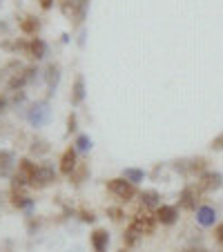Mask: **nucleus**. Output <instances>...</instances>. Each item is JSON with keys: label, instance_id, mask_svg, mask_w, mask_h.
Instances as JSON below:
<instances>
[{"label": "nucleus", "instance_id": "f257e3e1", "mask_svg": "<svg viewBox=\"0 0 223 252\" xmlns=\"http://www.w3.org/2000/svg\"><path fill=\"white\" fill-rule=\"evenodd\" d=\"M109 192L114 196H119L121 201H132L134 196H136V188H134V183H129L127 179H112V181L107 183Z\"/></svg>", "mask_w": 223, "mask_h": 252}, {"label": "nucleus", "instance_id": "f03ea898", "mask_svg": "<svg viewBox=\"0 0 223 252\" xmlns=\"http://www.w3.org/2000/svg\"><path fill=\"white\" fill-rule=\"evenodd\" d=\"M36 172H38V167H36V163L29 161V158H23V161H18V174L14 176V186H18V188L32 186Z\"/></svg>", "mask_w": 223, "mask_h": 252}, {"label": "nucleus", "instance_id": "7ed1b4c3", "mask_svg": "<svg viewBox=\"0 0 223 252\" xmlns=\"http://www.w3.org/2000/svg\"><path fill=\"white\" fill-rule=\"evenodd\" d=\"M27 121L33 127H43L49 121V105L47 103H33L27 112Z\"/></svg>", "mask_w": 223, "mask_h": 252}, {"label": "nucleus", "instance_id": "20e7f679", "mask_svg": "<svg viewBox=\"0 0 223 252\" xmlns=\"http://www.w3.org/2000/svg\"><path fill=\"white\" fill-rule=\"evenodd\" d=\"M54 181H56V170H54L49 163H43V165L38 167V172H36V176H33L32 186L43 190V188H47L49 183H54Z\"/></svg>", "mask_w": 223, "mask_h": 252}, {"label": "nucleus", "instance_id": "39448f33", "mask_svg": "<svg viewBox=\"0 0 223 252\" xmlns=\"http://www.w3.org/2000/svg\"><path fill=\"white\" fill-rule=\"evenodd\" d=\"M223 186V176L221 172H203L201 174V181H199V190L205 192H214Z\"/></svg>", "mask_w": 223, "mask_h": 252}, {"label": "nucleus", "instance_id": "423d86ee", "mask_svg": "<svg viewBox=\"0 0 223 252\" xmlns=\"http://www.w3.org/2000/svg\"><path fill=\"white\" fill-rule=\"evenodd\" d=\"M199 188H194V186H188V188H183V192H181V196H179V205L183 210H196V203H199Z\"/></svg>", "mask_w": 223, "mask_h": 252}, {"label": "nucleus", "instance_id": "0eeeda50", "mask_svg": "<svg viewBox=\"0 0 223 252\" xmlns=\"http://www.w3.org/2000/svg\"><path fill=\"white\" fill-rule=\"evenodd\" d=\"M132 225L143 234H152L154 232V217H150V214H136L132 221Z\"/></svg>", "mask_w": 223, "mask_h": 252}, {"label": "nucleus", "instance_id": "6e6552de", "mask_svg": "<svg viewBox=\"0 0 223 252\" xmlns=\"http://www.w3.org/2000/svg\"><path fill=\"white\" fill-rule=\"evenodd\" d=\"M176 217H179V210L174 205H161L157 210V221H161L163 225H172L176 221Z\"/></svg>", "mask_w": 223, "mask_h": 252}, {"label": "nucleus", "instance_id": "1a4fd4ad", "mask_svg": "<svg viewBox=\"0 0 223 252\" xmlns=\"http://www.w3.org/2000/svg\"><path fill=\"white\" fill-rule=\"evenodd\" d=\"M74 170H76V150L69 148L61 157V172L63 174H71Z\"/></svg>", "mask_w": 223, "mask_h": 252}, {"label": "nucleus", "instance_id": "9d476101", "mask_svg": "<svg viewBox=\"0 0 223 252\" xmlns=\"http://www.w3.org/2000/svg\"><path fill=\"white\" fill-rule=\"evenodd\" d=\"M196 221H199L201 225H214V221H217V210L210 208V205H201L199 210H196Z\"/></svg>", "mask_w": 223, "mask_h": 252}, {"label": "nucleus", "instance_id": "9b49d317", "mask_svg": "<svg viewBox=\"0 0 223 252\" xmlns=\"http://www.w3.org/2000/svg\"><path fill=\"white\" fill-rule=\"evenodd\" d=\"M27 54L32 58H36V61H40V58H45V54H47V45L40 38H32V43L27 45Z\"/></svg>", "mask_w": 223, "mask_h": 252}, {"label": "nucleus", "instance_id": "f8f14e48", "mask_svg": "<svg viewBox=\"0 0 223 252\" xmlns=\"http://www.w3.org/2000/svg\"><path fill=\"white\" fill-rule=\"evenodd\" d=\"M85 98V78L76 76L74 81V90H71V105H81Z\"/></svg>", "mask_w": 223, "mask_h": 252}, {"label": "nucleus", "instance_id": "ddd939ff", "mask_svg": "<svg viewBox=\"0 0 223 252\" xmlns=\"http://www.w3.org/2000/svg\"><path fill=\"white\" fill-rule=\"evenodd\" d=\"M107 243H109V234L105 232V230H96V232L92 234V246H94L96 252H105Z\"/></svg>", "mask_w": 223, "mask_h": 252}, {"label": "nucleus", "instance_id": "4468645a", "mask_svg": "<svg viewBox=\"0 0 223 252\" xmlns=\"http://www.w3.org/2000/svg\"><path fill=\"white\" fill-rule=\"evenodd\" d=\"M45 78H47V85H49V94H54V90H56L58 81H61V69H58V65H49V67H47V74H45Z\"/></svg>", "mask_w": 223, "mask_h": 252}, {"label": "nucleus", "instance_id": "2eb2a0df", "mask_svg": "<svg viewBox=\"0 0 223 252\" xmlns=\"http://www.w3.org/2000/svg\"><path fill=\"white\" fill-rule=\"evenodd\" d=\"M141 203L145 205V208H150V210H159V208H161V199H159V194H157V192H152V190L143 192V194H141Z\"/></svg>", "mask_w": 223, "mask_h": 252}, {"label": "nucleus", "instance_id": "dca6fc26", "mask_svg": "<svg viewBox=\"0 0 223 252\" xmlns=\"http://www.w3.org/2000/svg\"><path fill=\"white\" fill-rule=\"evenodd\" d=\"M11 167H14V152L0 150V174H9Z\"/></svg>", "mask_w": 223, "mask_h": 252}, {"label": "nucleus", "instance_id": "f3484780", "mask_svg": "<svg viewBox=\"0 0 223 252\" xmlns=\"http://www.w3.org/2000/svg\"><path fill=\"white\" fill-rule=\"evenodd\" d=\"M20 29H23L25 33H29V36H36V32L40 29L38 18H33V16H27V18H23V20H20Z\"/></svg>", "mask_w": 223, "mask_h": 252}, {"label": "nucleus", "instance_id": "a211bd4d", "mask_svg": "<svg viewBox=\"0 0 223 252\" xmlns=\"http://www.w3.org/2000/svg\"><path fill=\"white\" fill-rule=\"evenodd\" d=\"M123 179H127L129 183H141L145 179V172L136 170V167H125L123 170Z\"/></svg>", "mask_w": 223, "mask_h": 252}, {"label": "nucleus", "instance_id": "6ab92c4d", "mask_svg": "<svg viewBox=\"0 0 223 252\" xmlns=\"http://www.w3.org/2000/svg\"><path fill=\"white\" fill-rule=\"evenodd\" d=\"M29 152L33 154V157H43V154L49 152V143L43 141V138H38V141L32 143V148H29Z\"/></svg>", "mask_w": 223, "mask_h": 252}, {"label": "nucleus", "instance_id": "aec40b11", "mask_svg": "<svg viewBox=\"0 0 223 252\" xmlns=\"http://www.w3.org/2000/svg\"><path fill=\"white\" fill-rule=\"evenodd\" d=\"M87 5H90V0H76V2H74V20H76V23H81V20L85 18Z\"/></svg>", "mask_w": 223, "mask_h": 252}, {"label": "nucleus", "instance_id": "412c9836", "mask_svg": "<svg viewBox=\"0 0 223 252\" xmlns=\"http://www.w3.org/2000/svg\"><path fill=\"white\" fill-rule=\"evenodd\" d=\"M138 237H141V232H138V230L129 223V228L125 230V237H123L125 239V246H134V243L138 241Z\"/></svg>", "mask_w": 223, "mask_h": 252}, {"label": "nucleus", "instance_id": "4be33fe9", "mask_svg": "<svg viewBox=\"0 0 223 252\" xmlns=\"http://www.w3.org/2000/svg\"><path fill=\"white\" fill-rule=\"evenodd\" d=\"M208 167V161L205 158H192L190 161V174H201Z\"/></svg>", "mask_w": 223, "mask_h": 252}, {"label": "nucleus", "instance_id": "5701e85b", "mask_svg": "<svg viewBox=\"0 0 223 252\" xmlns=\"http://www.w3.org/2000/svg\"><path fill=\"white\" fill-rule=\"evenodd\" d=\"M85 174H87V165H81V167H76V170L71 172L69 179H71L74 183H81L83 179H85Z\"/></svg>", "mask_w": 223, "mask_h": 252}, {"label": "nucleus", "instance_id": "b1692460", "mask_svg": "<svg viewBox=\"0 0 223 252\" xmlns=\"http://www.w3.org/2000/svg\"><path fill=\"white\" fill-rule=\"evenodd\" d=\"M76 148L81 150V152H87V150L92 148V141H90V136H78V141H76Z\"/></svg>", "mask_w": 223, "mask_h": 252}, {"label": "nucleus", "instance_id": "393cba45", "mask_svg": "<svg viewBox=\"0 0 223 252\" xmlns=\"http://www.w3.org/2000/svg\"><path fill=\"white\" fill-rule=\"evenodd\" d=\"M214 239H217L219 246H223V223H219L217 228H214Z\"/></svg>", "mask_w": 223, "mask_h": 252}, {"label": "nucleus", "instance_id": "a878e982", "mask_svg": "<svg viewBox=\"0 0 223 252\" xmlns=\"http://www.w3.org/2000/svg\"><path fill=\"white\" fill-rule=\"evenodd\" d=\"M210 148H212V150H217V152H219V150H223V134H219V136L214 138V141H212V145H210Z\"/></svg>", "mask_w": 223, "mask_h": 252}, {"label": "nucleus", "instance_id": "bb28decb", "mask_svg": "<svg viewBox=\"0 0 223 252\" xmlns=\"http://www.w3.org/2000/svg\"><path fill=\"white\" fill-rule=\"evenodd\" d=\"M67 129H69V132H76V114H69V119H67Z\"/></svg>", "mask_w": 223, "mask_h": 252}, {"label": "nucleus", "instance_id": "cd10ccee", "mask_svg": "<svg viewBox=\"0 0 223 252\" xmlns=\"http://www.w3.org/2000/svg\"><path fill=\"white\" fill-rule=\"evenodd\" d=\"M107 214H109V217H112L114 221H119L121 217H123V212H121L119 208H109V210H107Z\"/></svg>", "mask_w": 223, "mask_h": 252}, {"label": "nucleus", "instance_id": "c85d7f7f", "mask_svg": "<svg viewBox=\"0 0 223 252\" xmlns=\"http://www.w3.org/2000/svg\"><path fill=\"white\" fill-rule=\"evenodd\" d=\"M81 217H83V221H85V223H94V212H87V210H83L81 212Z\"/></svg>", "mask_w": 223, "mask_h": 252}, {"label": "nucleus", "instance_id": "c756f323", "mask_svg": "<svg viewBox=\"0 0 223 252\" xmlns=\"http://www.w3.org/2000/svg\"><path fill=\"white\" fill-rule=\"evenodd\" d=\"M40 2V7H43V9H49V7L54 5V0H38Z\"/></svg>", "mask_w": 223, "mask_h": 252}, {"label": "nucleus", "instance_id": "7c9ffc66", "mask_svg": "<svg viewBox=\"0 0 223 252\" xmlns=\"http://www.w3.org/2000/svg\"><path fill=\"white\" fill-rule=\"evenodd\" d=\"M5 107H7V100L2 98V96H0V114H2V112H5Z\"/></svg>", "mask_w": 223, "mask_h": 252}, {"label": "nucleus", "instance_id": "2f4dec72", "mask_svg": "<svg viewBox=\"0 0 223 252\" xmlns=\"http://www.w3.org/2000/svg\"><path fill=\"white\" fill-rule=\"evenodd\" d=\"M183 252H196V248H190V250H183Z\"/></svg>", "mask_w": 223, "mask_h": 252}, {"label": "nucleus", "instance_id": "473e14b6", "mask_svg": "<svg viewBox=\"0 0 223 252\" xmlns=\"http://www.w3.org/2000/svg\"><path fill=\"white\" fill-rule=\"evenodd\" d=\"M196 252H208V250H196Z\"/></svg>", "mask_w": 223, "mask_h": 252}, {"label": "nucleus", "instance_id": "72a5a7b5", "mask_svg": "<svg viewBox=\"0 0 223 252\" xmlns=\"http://www.w3.org/2000/svg\"><path fill=\"white\" fill-rule=\"evenodd\" d=\"M123 252H125V250H123Z\"/></svg>", "mask_w": 223, "mask_h": 252}]
</instances>
